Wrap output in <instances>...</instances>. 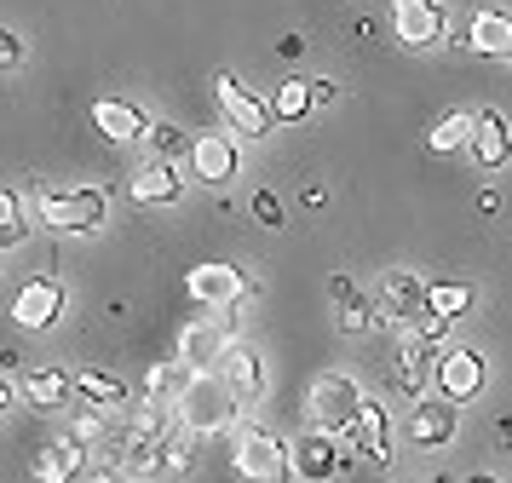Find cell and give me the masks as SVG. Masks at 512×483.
Here are the masks:
<instances>
[{"instance_id": "obj_1", "label": "cell", "mask_w": 512, "mask_h": 483, "mask_svg": "<svg viewBox=\"0 0 512 483\" xmlns=\"http://www.w3.org/2000/svg\"><path fill=\"white\" fill-rule=\"evenodd\" d=\"M231 466H236V478H248V483H294V449L271 426H259V420L231 426Z\"/></svg>"}, {"instance_id": "obj_2", "label": "cell", "mask_w": 512, "mask_h": 483, "mask_svg": "<svg viewBox=\"0 0 512 483\" xmlns=\"http://www.w3.org/2000/svg\"><path fill=\"white\" fill-rule=\"evenodd\" d=\"M35 213L41 225L58 230V236H87L110 219V196L98 184H70V190H52V184H35Z\"/></svg>"}, {"instance_id": "obj_3", "label": "cell", "mask_w": 512, "mask_h": 483, "mask_svg": "<svg viewBox=\"0 0 512 483\" xmlns=\"http://www.w3.org/2000/svg\"><path fill=\"white\" fill-rule=\"evenodd\" d=\"M236 403L231 386H225V374H190V386L179 391V403H173V420L185 426L190 437H213V432H231L236 426Z\"/></svg>"}, {"instance_id": "obj_4", "label": "cell", "mask_w": 512, "mask_h": 483, "mask_svg": "<svg viewBox=\"0 0 512 483\" xmlns=\"http://www.w3.org/2000/svg\"><path fill=\"white\" fill-rule=\"evenodd\" d=\"M185 294L202 305V311H236V305H248L259 299V282L242 265H225V259H208V265H190L185 276Z\"/></svg>"}, {"instance_id": "obj_5", "label": "cell", "mask_w": 512, "mask_h": 483, "mask_svg": "<svg viewBox=\"0 0 512 483\" xmlns=\"http://www.w3.org/2000/svg\"><path fill=\"white\" fill-rule=\"evenodd\" d=\"M357 409H363V386L351 380V374H340V368H328V374H317L311 380V397H305V414H311V426L328 437H346V426L357 420Z\"/></svg>"}, {"instance_id": "obj_6", "label": "cell", "mask_w": 512, "mask_h": 483, "mask_svg": "<svg viewBox=\"0 0 512 483\" xmlns=\"http://www.w3.org/2000/svg\"><path fill=\"white\" fill-rule=\"evenodd\" d=\"M213 98H219V115H225V127H236V138H265L271 127H277L271 104H265L259 92L242 87L231 69H219V75H213Z\"/></svg>"}, {"instance_id": "obj_7", "label": "cell", "mask_w": 512, "mask_h": 483, "mask_svg": "<svg viewBox=\"0 0 512 483\" xmlns=\"http://www.w3.org/2000/svg\"><path fill=\"white\" fill-rule=\"evenodd\" d=\"M403 432H409V443L415 449H426V455H438V449H449L455 443V432H461V403H449V397H415V409H409V420H403Z\"/></svg>"}, {"instance_id": "obj_8", "label": "cell", "mask_w": 512, "mask_h": 483, "mask_svg": "<svg viewBox=\"0 0 512 483\" xmlns=\"http://www.w3.org/2000/svg\"><path fill=\"white\" fill-rule=\"evenodd\" d=\"M438 340H426V334H403V345H397L392 357V386L415 403V397H426L432 391V380H438Z\"/></svg>"}, {"instance_id": "obj_9", "label": "cell", "mask_w": 512, "mask_h": 483, "mask_svg": "<svg viewBox=\"0 0 512 483\" xmlns=\"http://www.w3.org/2000/svg\"><path fill=\"white\" fill-rule=\"evenodd\" d=\"M58 317H64V282L47 276V271H35L24 288L12 294V322L29 328V334H41V328H52Z\"/></svg>"}, {"instance_id": "obj_10", "label": "cell", "mask_w": 512, "mask_h": 483, "mask_svg": "<svg viewBox=\"0 0 512 483\" xmlns=\"http://www.w3.org/2000/svg\"><path fill=\"white\" fill-rule=\"evenodd\" d=\"M432 391L449 397V403H472V397L484 391V351H478V345H449V351L438 357Z\"/></svg>"}, {"instance_id": "obj_11", "label": "cell", "mask_w": 512, "mask_h": 483, "mask_svg": "<svg viewBox=\"0 0 512 483\" xmlns=\"http://www.w3.org/2000/svg\"><path fill=\"white\" fill-rule=\"evenodd\" d=\"M374 305L386 311V322H415L420 311H426V276L403 271V265H392V271H380V282H374Z\"/></svg>"}, {"instance_id": "obj_12", "label": "cell", "mask_w": 512, "mask_h": 483, "mask_svg": "<svg viewBox=\"0 0 512 483\" xmlns=\"http://www.w3.org/2000/svg\"><path fill=\"white\" fill-rule=\"evenodd\" d=\"M392 29L403 46H420V52L449 41V23H443L438 0H392Z\"/></svg>"}, {"instance_id": "obj_13", "label": "cell", "mask_w": 512, "mask_h": 483, "mask_svg": "<svg viewBox=\"0 0 512 483\" xmlns=\"http://www.w3.org/2000/svg\"><path fill=\"white\" fill-rule=\"evenodd\" d=\"M225 345H231V328L225 322H213V317H196L179 328V363L190 368V374H208V368H219V357H225Z\"/></svg>"}, {"instance_id": "obj_14", "label": "cell", "mask_w": 512, "mask_h": 483, "mask_svg": "<svg viewBox=\"0 0 512 483\" xmlns=\"http://www.w3.org/2000/svg\"><path fill=\"white\" fill-rule=\"evenodd\" d=\"M190 173L202 184H231L242 173V150L231 133H196L190 138Z\"/></svg>"}, {"instance_id": "obj_15", "label": "cell", "mask_w": 512, "mask_h": 483, "mask_svg": "<svg viewBox=\"0 0 512 483\" xmlns=\"http://www.w3.org/2000/svg\"><path fill=\"white\" fill-rule=\"evenodd\" d=\"M466 150H472V161L484 167V173H495V167H507L512 161V127L501 110H472V138H466Z\"/></svg>"}, {"instance_id": "obj_16", "label": "cell", "mask_w": 512, "mask_h": 483, "mask_svg": "<svg viewBox=\"0 0 512 483\" xmlns=\"http://www.w3.org/2000/svg\"><path fill=\"white\" fill-rule=\"evenodd\" d=\"M219 374H225V386H231L236 403H259V397H265V357H259L248 340H231V345H225Z\"/></svg>"}, {"instance_id": "obj_17", "label": "cell", "mask_w": 512, "mask_h": 483, "mask_svg": "<svg viewBox=\"0 0 512 483\" xmlns=\"http://www.w3.org/2000/svg\"><path fill=\"white\" fill-rule=\"evenodd\" d=\"M127 196H133V202H150V207H173L179 196H185V173H179L173 161L150 156L144 167L127 173Z\"/></svg>"}, {"instance_id": "obj_18", "label": "cell", "mask_w": 512, "mask_h": 483, "mask_svg": "<svg viewBox=\"0 0 512 483\" xmlns=\"http://www.w3.org/2000/svg\"><path fill=\"white\" fill-rule=\"evenodd\" d=\"M288 449H294V478H300V483L340 478V449H334V437H328V432H317V426H311V432L294 437Z\"/></svg>"}, {"instance_id": "obj_19", "label": "cell", "mask_w": 512, "mask_h": 483, "mask_svg": "<svg viewBox=\"0 0 512 483\" xmlns=\"http://www.w3.org/2000/svg\"><path fill=\"white\" fill-rule=\"evenodd\" d=\"M93 127L110 144H139L150 133V115L139 104H127V98H93Z\"/></svg>"}, {"instance_id": "obj_20", "label": "cell", "mask_w": 512, "mask_h": 483, "mask_svg": "<svg viewBox=\"0 0 512 483\" xmlns=\"http://www.w3.org/2000/svg\"><path fill=\"white\" fill-rule=\"evenodd\" d=\"M70 391H75V374H64V368H24L18 403H29L35 414H58L70 403Z\"/></svg>"}, {"instance_id": "obj_21", "label": "cell", "mask_w": 512, "mask_h": 483, "mask_svg": "<svg viewBox=\"0 0 512 483\" xmlns=\"http://www.w3.org/2000/svg\"><path fill=\"white\" fill-rule=\"evenodd\" d=\"M346 437H351V449H357L363 460H374V466H386V460H392V449H386V443H392V420H386V409L369 403V397H363L357 420L346 426Z\"/></svg>"}, {"instance_id": "obj_22", "label": "cell", "mask_w": 512, "mask_h": 483, "mask_svg": "<svg viewBox=\"0 0 512 483\" xmlns=\"http://www.w3.org/2000/svg\"><path fill=\"white\" fill-rule=\"evenodd\" d=\"M81 460H87V443L81 437H52V443H41L35 449V460H29V472H35V483H70L75 472H81Z\"/></svg>"}, {"instance_id": "obj_23", "label": "cell", "mask_w": 512, "mask_h": 483, "mask_svg": "<svg viewBox=\"0 0 512 483\" xmlns=\"http://www.w3.org/2000/svg\"><path fill=\"white\" fill-rule=\"evenodd\" d=\"M466 46H472V52H484V58H501V64H512V12H501V6H484L478 18L466 23Z\"/></svg>"}, {"instance_id": "obj_24", "label": "cell", "mask_w": 512, "mask_h": 483, "mask_svg": "<svg viewBox=\"0 0 512 483\" xmlns=\"http://www.w3.org/2000/svg\"><path fill=\"white\" fill-rule=\"evenodd\" d=\"M311 110H317V98H311V75H282L277 92H271V115L294 127V121H305Z\"/></svg>"}, {"instance_id": "obj_25", "label": "cell", "mask_w": 512, "mask_h": 483, "mask_svg": "<svg viewBox=\"0 0 512 483\" xmlns=\"http://www.w3.org/2000/svg\"><path fill=\"white\" fill-rule=\"evenodd\" d=\"M185 386H190V368L179 363V357H167V363H156L150 374H144V403H156V409H173Z\"/></svg>"}, {"instance_id": "obj_26", "label": "cell", "mask_w": 512, "mask_h": 483, "mask_svg": "<svg viewBox=\"0 0 512 483\" xmlns=\"http://www.w3.org/2000/svg\"><path fill=\"white\" fill-rule=\"evenodd\" d=\"M75 391H81V403H93V409H121V403H127V380L98 374V368H81V374H75Z\"/></svg>"}, {"instance_id": "obj_27", "label": "cell", "mask_w": 512, "mask_h": 483, "mask_svg": "<svg viewBox=\"0 0 512 483\" xmlns=\"http://www.w3.org/2000/svg\"><path fill=\"white\" fill-rule=\"evenodd\" d=\"M369 328H386V311L374 305L369 294H351V299H340V334H369Z\"/></svg>"}, {"instance_id": "obj_28", "label": "cell", "mask_w": 512, "mask_h": 483, "mask_svg": "<svg viewBox=\"0 0 512 483\" xmlns=\"http://www.w3.org/2000/svg\"><path fill=\"white\" fill-rule=\"evenodd\" d=\"M466 138H472V115H466V110H449L438 127L426 133V150H432V156H449V150H466Z\"/></svg>"}, {"instance_id": "obj_29", "label": "cell", "mask_w": 512, "mask_h": 483, "mask_svg": "<svg viewBox=\"0 0 512 483\" xmlns=\"http://www.w3.org/2000/svg\"><path fill=\"white\" fill-rule=\"evenodd\" d=\"M472 282H426V305H432V311H443V317L455 322V317H466V311H472Z\"/></svg>"}, {"instance_id": "obj_30", "label": "cell", "mask_w": 512, "mask_h": 483, "mask_svg": "<svg viewBox=\"0 0 512 483\" xmlns=\"http://www.w3.org/2000/svg\"><path fill=\"white\" fill-rule=\"evenodd\" d=\"M24 236H29V225H24V213H18V196L0 184V253L24 248Z\"/></svg>"}, {"instance_id": "obj_31", "label": "cell", "mask_w": 512, "mask_h": 483, "mask_svg": "<svg viewBox=\"0 0 512 483\" xmlns=\"http://www.w3.org/2000/svg\"><path fill=\"white\" fill-rule=\"evenodd\" d=\"M150 150H156V156L162 161H173V156H190V133L185 127H173V121H150Z\"/></svg>"}, {"instance_id": "obj_32", "label": "cell", "mask_w": 512, "mask_h": 483, "mask_svg": "<svg viewBox=\"0 0 512 483\" xmlns=\"http://www.w3.org/2000/svg\"><path fill=\"white\" fill-rule=\"evenodd\" d=\"M248 213H254L265 230H282V225H288V207H282L277 190H254V196H248Z\"/></svg>"}, {"instance_id": "obj_33", "label": "cell", "mask_w": 512, "mask_h": 483, "mask_svg": "<svg viewBox=\"0 0 512 483\" xmlns=\"http://www.w3.org/2000/svg\"><path fill=\"white\" fill-rule=\"evenodd\" d=\"M443 328H449V317H443V311H432V305H426L415 322H403V334H426V340H438Z\"/></svg>"}, {"instance_id": "obj_34", "label": "cell", "mask_w": 512, "mask_h": 483, "mask_svg": "<svg viewBox=\"0 0 512 483\" xmlns=\"http://www.w3.org/2000/svg\"><path fill=\"white\" fill-rule=\"evenodd\" d=\"M18 64H24V35L0 29V69H18Z\"/></svg>"}, {"instance_id": "obj_35", "label": "cell", "mask_w": 512, "mask_h": 483, "mask_svg": "<svg viewBox=\"0 0 512 483\" xmlns=\"http://www.w3.org/2000/svg\"><path fill=\"white\" fill-rule=\"evenodd\" d=\"M351 294H357V282H351L346 271H334V276H328V299H334V305H340V299H351Z\"/></svg>"}, {"instance_id": "obj_36", "label": "cell", "mask_w": 512, "mask_h": 483, "mask_svg": "<svg viewBox=\"0 0 512 483\" xmlns=\"http://www.w3.org/2000/svg\"><path fill=\"white\" fill-rule=\"evenodd\" d=\"M311 98H317V104H334V98H340V87H334V81H311Z\"/></svg>"}, {"instance_id": "obj_37", "label": "cell", "mask_w": 512, "mask_h": 483, "mask_svg": "<svg viewBox=\"0 0 512 483\" xmlns=\"http://www.w3.org/2000/svg\"><path fill=\"white\" fill-rule=\"evenodd\" d=\"M0 368H6V374H18V368H24V351H12V345H6V351H0Z\"/></svg>"}, {"instance_id": "obj_38", "label": "cell", "mask_w": 512, "mask_h": 483, "mask_svg": "<svg viewBox=\"0 0 512 483\" xmlns=\"http://www.w3.org/2000/svg\"><path fill=\"white\" fill-rule=\"evenodd\" d=\"M478 213H501V196L495 190H478Z\"/></svg>"}, {"instance_id": "obj_39", "label": "cell", "mask_w": 512, "mask_h": 483, "mask_svg": "<svg viewBox=\"0 0 512 483\" xmlns=\"http://www.w3.org/2000/svg\"><path fill=\"white\" fill-rule=\"evenodd\" d=\"M12 403H18V391H12V386H6V380H0V414L12 409Z\"/></svg>"}, {"instance_id": "obj_40", "label": "cell", "mask_w": 512, "mask_h": 483, "mask_svg": "<svg viewBox=\"0 0 512 483\" xmlns=\"http://www.w3.org/2000/svg\"><path fill=\"white\" fill-rule=\"evenodd\" d=\"M501 443H507V455H512V420H501Z\"/></svg>"}, {"instance_id": "obj_41", "label": "cell", "mask_w": 512, "mask_h": 483, "mask_svg": "<svg viewBox=\"0 0 512 483\" xmlns=\"http://www.w3.org/2000/svg\"><path fill=\"white\" fill-rule=\"evenodd\" d=\"M466 483H501V478H489V472H472V478H466Z\"/></svg>"}]
</instances>
